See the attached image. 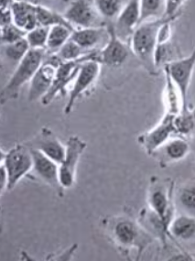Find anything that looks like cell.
I'll return each instance as SVG.
<instances>
[{"mask_svg":"<svg viewBox=\"0 0 195 261\" xmlns=\"http://www.w3.org/2000/svg\"><path fill=\"white\" fill-rule=\"evenodd\" d=\"M104 234L124 257H128L131 250L136 252V260L153 243L155 238L135 220L127 215L108 216L102 221Z\"/></svg>","mask_w":195,"mask_h":261,"instance_id":"6da1fadb","label":"cell"},{"mask_svg":"<svg viewBox=\"0 0 195 261\" xmlns=\"http://www.w3.org/2000/svg\"><path fill=\"white\" fill-rule=\"evenodd\" d=\"M169 18L163 17L141 23L130 38L132 53L150 72H154L156 68L154 56L158 46L159 30Z\"/></svg>","mask_w":195,"mask_h":261,"instance_id":"7a4b0ae2","label":"cell"},{"mask_svg":"<svg viewBox=\"0 0 195 261\" xmlns=\"http://www.w3.org/2000/svg\"><path fill=\"white\" fill-rule=\"evenodd\" d=\"M45 50L31 49L27 55L18 63L12 75L1 91L2 105L17 99L23 86L31 83L34 74L44 62Z\"/></svg>","mask_w":195,"mask_h":261,"instance_id":"3957f363","label":"cell"},{"mask_svg":"<svg viewBox=\"0 0 195 261\" xmlns=\"http://www.w3.org/2000/svg\"><path fill=\"white\" fill-rule=\"evenodd\" d=\"M175 184L172 179H159L153 176L150 179L147 194V203L151 211L159 216L170 229L175 217Z\"/></svg>","mask_w":195,"mask_h":261,"instance_id":"277c9868","label":"cell"},{"mask_svg":"<svg viewBox=\"0 0 195 261\" xmlns=\"http://www.w3.org/2000/svg\"><path fill=\"white\" fill-rule=\"evenodd\" d=\"M0 165H3L9 175V191L14 189L24 177L29 175L33 168L32 150L25 143L17 144L5 152L0 151Z\"/></svg>","mask_w":195,"mask_h":261,"instance_id":"5b68a950","label":"cell"},{"mask_svg":"<svg viewBox=\"0 0 195 261\" xmlns=\"http://www.w3.org/2000/svg\"><path fill=\"white\" fill-rule=\"evenodd\" d=\"M89 60L99 61V51L97 50H92L82 58L74 60V61L64 62L62 63L57 69L54 82L50 87V91L41 100V104L43 106H49L57 96L65 95L66 88L72 82L75 80L82 63H86Z\"/></svg>","mask_w":195,"mask_h":261,"instance_id":"8992f818","label":"cell"},{"mask_svg":"<svg viewBox=\"0 0 195 261\" xmlns=\"http://www.w3.org/2000/svg\"><path fill=\"white\" fill-rule=\"evenodd\" d=\"M63 162L59 164L60 180L64 189H70L75 184L80 160L87 148V143L78 136H71L66 142Z\"/></svg>","mask_w":195,"mask_h":261,"instance_id":"52a82bcc","label":"cell"},{"mask_svg":"<svg viewBox=\"0 0 195 261\" xmlns=\"http://www.w3.org/2000/svg\"><path fill=\"white\" fill-rule=\"evenodd\" d=\"M63 63L57 54L46 56L44 62L30 83L27 93V100L30 102L41 100L48 94L54 82L57 69Z\"/></svg>","mask_w":195,"mask_h":261,"instance_id":"ba28073f","label":"cell"},{"mask_svg":"<svg viewBox=\"0 0 195 261\" xmlns=\"http://www.w3.org/2000/svg\"><path fill=\"white\" fill-rule=\"evenodd\" d=\"M102 64L98 60H89L82 64L77 76L73 81V87L69 94L67 104L64 107V114L70 115L73 112L74 105L79 98L87 94L95 86L99 77Z\"/></svg>","mask_w":195,"mask_h":261,"instance_id":"9c48e42d","label":"cell"},{"mask_svg":"<svg viewBox=\"0 0 195 261\" xmlns=\"http://www.w3.org/2000/svg\"><path fill=\"white\" fill-rule=\"evenodd\" d=\"M195 70V46L190 55L181 59H175L164 66L182 95L183 108L188 105V93ZM182 108V109H183Z\"/></svg>","mask_w":195,"mask_h":261,"instance_id":"30bf717a","label":"cell"},{"mask_svg":"<svg viewBox=\"0 0 195 261\" xmlns=\"http://www.w3.org/2000/svg\"><path fill=\"white\" fill-rule=\"evenodd\" d=\"M31 150L33 159L32 172L38 180L50 186L59 197L63 198L65 189L60 180L59 163L37 149H31Z\"/></svg>","mask_w":195,"mask_h":261,"instance_id":"8fae6325","label":"cell"},{"mask_svg":"<svg viewBox=\"0 0 195 261\" xmlns=\"http://www.w3.org/2000/svg\"><path fill=\"white\" fill-rule=\"evenodd\" d=\"M174 117V115L165 113L161 120L156 126L137 137V143L149 156H151L155 150L168 141L173 134H176L173 123Z\"/></svg>","mask_w":195,"mask_h":261,"instance_id":"7c38bea8","label":"cell"},{"mask_svg":"<svg viewBox=\"0 0 195 261\" xmlns=\"http://www.w3.org/2000/svg\"><path fill=\"white\" fill-rule=\"evenodd\" d=\"M65 18L79 29L101 27V15L97 11L95 0H74L64 14Z\"/></svg>","mask_w":195,"mask_h":261,"instance_id":"4fadbf2b","label":"cell"},{"mask_svg":"<svg viewBox=\"0 0 195 261\" xmlns=\"http://www.w3.org/2000/svg\"><path fill=\"white\" fill-rule=\"evenodd\" d=\"M25 144L30 149H37L45 154L59 164L63 162L66 150V147L60 141L53 131L47 126L41 127L39 133Z\"/></svg>","mask_w":195,"mask_h":261,"instance_id":"5bb4252c","label":"cell"},{"mask_svg":"<svg viewBox=\"0 0 195 261\" xmlns=\"http://www.w3.org/2000/svg\"><path fill=\"white\" fill-rule=\"evenodd\" d=\"M108 29L109 39L106 44L99 51V62L107 67H120L127 62L129 51L126 43L115 32L113 24L106 26Z\"/></svg>","mask_w":195,"mask_h":261,"instance_id":"9a60e30c","label":"cell"},{"mask_svg":"<svg viewBox=\"0 0 195 261\" xmlns=\"http://www.w3.org/2000/svg\"><path fill=\"white\" fill-rule=\"evenodd\" d=\"M190 144L181 136L171 138L161 147L155 150L151 157L159 162V166L166 168L170 164L184 160L190 153Z\"/></svg>","mask_w":195,"mask_h":261,"instance_id":"2e32d148","label":"cell"},{"mask_svg":"<svg viewBox=\"0 0 195 261\" xmlns=\"http://www.w3.org/2000/svg\"><path fill=\"white\" fill-rule=\"evenodd\" d=\"M141 24L140 0H128L114 24L115 32L123 41L131 38L133 32Z\"/></svg>","mask_w":195,"mask_h":261,"instance_id":"e0dca14e","label":"cell"},{"mask_svg":"<svg viewBox=\"0 0 195 261\" xmlns=\"http://www.w3.org/2000/svg\"><path fill=\"white\" fill-rule=\"evenodd\" d=\"M71 39L82 47L83 50L89 53L96 50V47L103 42H107L109 39L108 29L103 26L78 29L73 32Z\"/></svg>","mask_w":195,"mask_h":261,"instance_id":"ac0fdd59","label":"cell"},{"mask_svg":"<svg viewBox=\"0 0 195 261\" xmlns=\"http://www.w3.org/2000/svg\"><path fill=\"white\" fill-rule=\"evenodd\" d=\"M37 8L38 5L22 0H16L10 9L13 15L14 24L27 33L39 27Z\"/></svg>","mask_w":195,"mask_h":261,"instance_id":"d6986e66","label":"cell"},{"mask_svg":"<svg viewBox=\"0 0 195 261\" xmlns=\"http://www.w3.org/2000/svg\"><path fill=\"white\" fill-rule=\"evenodd\" d=\"M138 222L155 239H159L163 247L167 246V239H172L170 229L164 224L163 221L150 208H144L141 210Z\"/></svg>","mask_w":195,"mask_h":261,"instance_id":"ffe728a7","label":"cell"},{"mask_svg":"<svg viewBox=\"0 0 195 261\" xmlns=\"http://www.w3.org/2000/svg\"><path fill=\"white\" fill-rule=\"evenodd\" d=\"M172 240L175 242H191L195 240V217L186 214L175 216L170 225Z\"/></svg>","mask_w":195,"mask_h":261,"instance_id":"44dd1931","label":"cell"},{"mask_svg":"<svg viewBox=\"0 0 195 261\" xmlns=\"http://www.w3.org/2000/svg\"><path fill=\"white\" fill-rule=\"evenodd\" d=\"M165 72V89H164V105L166 112L176 116L181 112L183 108V101L182 95L174 84L173 79L169 75L168 72Z\"/></svg>","mask_w":195,"mask_h":261,"instance_id":"7402d4cb","label":"cell"},{"mask_svg":"<svg viewBox=\"0 0 195 261\" xmlns=\"http://www.w3.org/2000/svg\"><path fill=\"white\" fill-rule=\"evenodd\" d=\"M174 127L176 135L188 138L195 134V108L189 106L183 108L174 117Z\"/></svg>","mask_w":195,"mask_h":261,"instance_id":"603a6c76","label":"cell"},{"mask_svg":"<svg viewBox=\"0 0 195 261\" xmlns=\"http://www.w3.org/2000/svg\"><path fill=\"white\" fill-rule=\"evenodd\" d=\"M179 205L183 213L195 217V181L182 185L175 194V205Z\"/></svg>","mask_w":195,"mask_h":261,"instance_id":"cb8c5ba5","label":"cell"},{"mask_svg":"<svg viewBox=\"0 0 195 261\" xmlns=\"http://www.w3.org/2000/svg\"><path fill=\"white\" fill-rule=\"evenodd\" d=\"M75 30L64 25H55L50 28L47 49L52 54L57 53L71 39Z\"/></svg>","mask_w":195,"mask_h":261,"instance_id":"d4e9b609","label":"cell"},{"mask_svg":"<svg viewBox=\"0 0 195 261\" xmlns=\"http://www.w3.org/2000/svg\"><path fill=\"white\" fill-rule=\"evenodd\" d=\"M141 23L163 18L166 14V0H140Z\"/></svg>","mask_w":195,"mask_h":261,"instance_id":"484cf974","label":"cell"},{"mask_svg":"<svg viewBox=\"0 0 195 261\" xmlns=\"http://www.w3.org/2000/svg\"><path fill=\"white\" fill-rule=\"evenodd\" d=\"M37 17H38L39 26L50 28L55 25H64L66 27L72 28L73 30H75L73 25L65 18L64 15L57 13L53 10L41 5H38Z\"/></svg>","mask_w":195,"mask_h":261,"instance_id":"4316f807","label":"cell"},{"mask_svg":"<svg viewBox=\"0 0 195 261\" xmlns=\"http://www.w3.org/2000/svg\"><path fill=\"white\" fill-rule=\"evenodd\" d=\"M30 50L31 47L29 45L26 38L11 44L3 45L5 58L10 63H16L17 65L22 61V59L27 55Z\"/></svg>","mask_w":195,"mask_h":261,"instance_id":"83f0119b","label":"cell"},{"mask_svg":"<svg viewBox=\"0 0 195 261\" xmlns=\"http://www.w3.org/2000/svg\"><path fill=\"white\" fill-rule=\"evenodd\" d=\"M95 4L101 17L107 19L117 18L125 6L122 0H95Z\"/></svg>","mask_w":195,"mask_h":261,"instance_id":"f1b7e54d","label":"cell"},{"mask_svg":"<svg viewBox=\"0 0 195 261\" xmlns=\"http://www.w3.org/2000/svg\"><path fill=\"white\" fill-rule=\"evenodd\" d=\"M49 32H50V28L39 26L33 29L31 32H27L26 40L31 49H41V50L47 49Z\"/></svg>","mask_w":195,"mask_h":261,"instance_id":"f546056e","label":"cell"},{"mask_svg":"<svg viewBox=\"0 0 195 261\" xmlns=\"http://www.w3.org/2000/svg\"><path fill=\"white\" fill-rule=\"evenodd\" d=\"M90 53V51H89ZM57 55L63 62L68 61H74L78 59L82 58L85 55L88 54V51L83 50L82 47L78 45L75 41L70 39L57 53Z\"/></svg>","mask_w":195,"mask_h":261,"instance_id":"4dcf8cb0","label":"cell"},{"mask_svg":"<svg viewBox=\"0 0 195 261\" xmlns=\"http://www.w3.org/2000/svg\"><path fill=\"white\" fill-rule=\"evenodd\" d=\"M27 32H24L16 24H9L1 27V43L2 45H8L26 38Z\"/></svg>","mask_w":195,"mask_h":261,"instance_id":"1f68e13d","label":"cell"},{"mask_svg":"<svg viewBox=\"0 0 195 261\" xmlns=\"http://www.w3.org/2000/svg\"><path fill=\"white\" fill-rule=\"evenodd\" d=\"M187 0H166V14L165 17L179 16V11Z\"/></svg>","mask_w":195,"mask_h":261,"instance_id":"d6a6232c","label":"cell"},{"mask_svg":"<svg viewBox=\"0 0 195 261\" xmlns=\"http://www.w3.org/2000/svg\"><path fill=\"white\" fill-rule=\"evenodd\" d=\"M77 247V244H74V245L71 246L70 248H67L66 250H64L59 255L55 256V257H50V258H48V259H51V260H70V259H72L73 254L76 251Z\"/></svg>","mask_w":195,"mask_h":261,"instance_id":"836d02e7","label":"cell"},{"mask_svg":"<svg viewBox=\"0 0 195 261\" xmlns=\"http://www.w3.org/2000/svg\"><path fill=\"white\" fill-rule=\"evenodd\" d=\"M9 179L7 170L3 165H0V193L1 195L7 190L9 191Z\"/></svg>","mask_w":195,"mask_h":261,"instance_id":"e575fe53","label":"cell"},{"mask_svg":"<svg viewBox=\"0 0 195 261\" xmlns=\"http://www.w3.org/2000/svg\"><path fill=\"white\" fill-rule=\"evenodd\" d=\"M14 23L13 15L11 12V9H7L1 11V16H0V26L4 27L9 24Z\"/></svg>","mask_w":195,"mask_h":261,"instance_id":"d590c367","label":"cell"},{"mask_svg":"<svg viewBox=\"0 0 195 261\" xmlns=\"http://www.w3.org/2000/svg\"><path fill=\"white\" fill-rule=\"evenodd\" d=\"M16 0H0V10H7L11 9L12 5Z\"/></svg>","mask_w":195,"mask_h":261,"instance_id":"8d00e7d4","label":"cell"}]
</instances>
